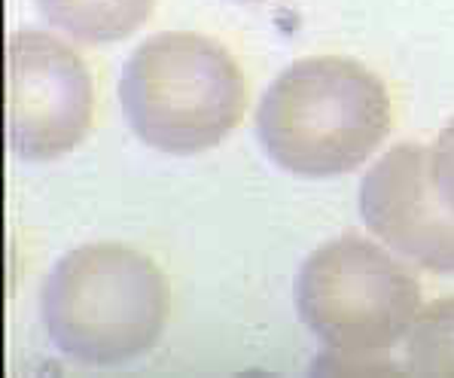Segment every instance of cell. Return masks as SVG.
<instances>
[{"label":"cell","instance_id":"cell-8","mask_svg":"<svg viewBox=\"0 0 454 378\" xmlns=\"http://www.w3.org/2000/svg\"><path fill=\"white\" fill-rule=\"evenodd\" d=\"M406 369L415 375H454V296L415 314L406 333Z\"/></svg>","mask_w":454,"mask_h":378},{"label":"cell","instance_id":"cell-6","mask_svg":"<svg viewBox=\"0 0 454 378\" xmlns=\"http://www.w3.org/2000/svg\"><path fill=\"white\" fill-rule=\"evenodd\" d=\"M360 214L369 232L427 272H454V208L433 177L430 150L396 144L366 171Z\"/></svg>","mask_w":454,"mask_h":378},{"label":"cell","instance_id":"cell-5","mask_svg":"<svg viewBox=\"0 0 454 378\" xmlns=\"http://www.w3.org/2000/svg\"><path fill=\"white\" fill-rule=\"evenodd\" d=\"M92 119V74L71 46L31 28L6 40V129L19 159L67 156L89 135Z\"/></svg>","mask_w":454,"mask_h":378},{"label":"cell","instance_id":"cell-1","mask_svg":"<svg viewBox=\"0 0 454 378\" xmlns=\"http://www.w3.org/2000/svg\"><path fill=\"white\" fill-rule=\"evenodd\" d=\"M394 125L379 74L341 55L299 59L265 89L256 135L271 159L302 177H335L366 162Z\"/></svg>","mask_w":454,"mask_h":378},{"label":"cell","instance_id":"cell-2","mask_svg":"<svg viewBox=\"0 0 454 378\" xmlns=\"http://www.w3.org/2000/svg\"><path fill=\"white\" fill-rule=\"evenodd\" d=\"M171 290L168 278L141 250L95 241L65 254L49 272L40 311L65 357L89 366L135 360L159 342Z\"/></svg>","mask_w":454,"mask_h":378},{"label":"cell","instance_id":"cell-7","mask_svg":"<svg viewBox=\"0 0 454 378\" xmlns=\"http://www.w3.org/2000/svg\"><path fill=\"white\" fill-rule=\"evenodd\" d=\"M49 25L80 43H114L150 19L156 0H37Z\"/></svg>","mask_w":454,"mask_h":378},{"label":"cell","instance_id":"cell-9","mask_svg":"<svg viewBox=\"0 0 454 378\" xmlns=\"http://www.w3.org/2000/svg\"><path fill=\"white\" fill-rule=\"evenodd\" d=\"M430 162H433V177H436L439 193L454 208V119L439 131L436 144L430 150Z\"/></svg>","mask_w":454,"mask_h":378},{"label":"cell","instance_id":"cell-4","mask_svg":"<svg viewBox=\"0 0 454 378\" xmlns=\"http://www.w3.org/2000/svg\"><path fill=\"white\" fill-rule=\"evenodd\" d=\"M296 308L333 351L381 354L409 333L421 308V284L379 244L348 232L320 244L302 263Z\"/></svg>","mask_w":454,"mask_h":378},{"label":"cell","instance_id":"cell-3","mask_svg":"<svg viewBox=\"0 0 454 378\" xmlns=\"http://www.w3.org/2000/svg\"><path fill=\"white\" fill-rule=\"evenodd\" d=\"M120 104L137 138L168 156H195L226 141L244 119L247 80L226 46L205 34L146 37L122 67Z\"/></svg>","mask_w":454,"mask_h":378}]
</instances>
